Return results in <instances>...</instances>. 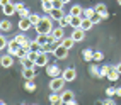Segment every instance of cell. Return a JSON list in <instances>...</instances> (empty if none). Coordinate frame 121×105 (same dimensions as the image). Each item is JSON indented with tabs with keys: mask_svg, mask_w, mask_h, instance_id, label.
Here are the masks:
<instances>
[{
	"mask_svg": "<svg viewBox=\"0 0 121 105\" xmlns=\"http://www.w3.org/2000/svg\"><path fill=\"white\" fill-rule=\"evenodd\" d=\"M63 5H65V4H63L61 0H53V7H55V9H63Z\"/></svg>",
	"mask_w": 121,
	"mask_h": 105,
	"instance_id": "60d3db41",
	"label": "cell"
},
{
	"mask_svg": "<svg viewBox=\"0 0 121 105\" xmlns=\"http://www.w3.org/2000/svg\"><path fill=\"white\" fill-rule=\"evenodd\" d=\"M99 20H102V19H101V15H99V14H95L94 17H92V22H94V24H97Z\"/></svg>",
	"mask_w": 121,
	"mask_h": 105,
	"instance_id": "7bdbcfd3",
	"label": "cell"
},
{
	"mask_svg": "<svg viewBox=\"0 0 121 105\" xmlns=\"http://www.w3.org/2000/svg\"><path fill=\"white\" fill-rule=\"evenodd\" d=\"M106 95H108V97H114V95H116V88H114V86L106 88Z\"/></svg>",
	"mask_w": 121,
	"mask_h": 105,
	"instance_id": "f35d334b",
	"label": "cell"
},
{
	"mask_svg": "<svg viewBox=\"0 0 121 105\" xmlns=\"http://www.w3.org/2000/svg\"><path fill=\"white\" fill-rule=\"evenodd\" d=\"M118 4H119V5H121V0H118Z\"/></svg>",
	"mask_w": 121,
	"mask_h": 105,
	"instance_id": "681fc988",
	"label": "cell"
},
{
	"mask_svg": "<svg viewBox=\"0 0 121 105\" xmlns=\"http://www.w3.org/2000/svg\"><path fill=\"white\" fill-rule=\"evenodd\" d=\"M36 41L39 43V46H43V44H46V43H48V36H46V34H38Z\"/></svg>",
	"mask_w": 121,
	"mask_h": 105,
	"instance_id": "e575fe53",
	"label": "cell"
},
{
	"mask_svg": "<svg viewBox=\"0 0 121 105\" xmlns=\"http://www.w3.org/2000/svg\"><path fill=\"white\" fill-rule=\"evenodd\" d=\"M119 76H121V73H119L116 68H112V70L109 71V75H108V80H109V82H118Z\"/></svg>",
	"mask_w": 121,
	"mask_h": 105,
	"instance_id": "7402d4cb",
	"label": "cell"
},
{
	"mask_svg": "<svg viewBox=\"0 0 121 105\" xmlns=\"http://www.w3.org/2000/svg\"><path fill=\"white\" fill-rule=\"evenodd\" d=\"M9 47V41L5 36H0V49H7Z\"/></svg>",
	"mask_w": 121,
	"mask_h": 105,
	"instance_id": "d590c367",
	"label": "cell"
},
{
	"mask_svg": "<svg viewBox=\"0 0 121 105\" xmlns=\"http://www.w3.org/2000/svg\"><path fill=\"white\" fill-rule=\"evenodd\" d=\"M94 9H95V12H97V14L101 15V19H108V17H109V12H108V7H106V5H104V4H97V5H95V7H94Z\"/></svg>",
	"mask_w": 121,
	"mask_h": 105,
	"instance_id": "4fadbf2b",
	"label": "cell"
},
{
	"mask_svg": "<svg viewBox=\"0 0 121 105\" xmlns=\"http://www.w3.org/2000/svg\"><path fill=\"white\" fill-rule=\"evenodd\" d=\"M15 12H17L15 4H9V5H4V7H2V14L5 15V17H10V15H14Z\"/></svg>",
	"mask_w": 121,
	"mask_h": 105,
	"instance_id": "8fae6325",
	"label": "cell"
},
{
	"mask_svg": "<svg viewBox=\"0 0 121 105\" xmlns=\"http://www.w3.org/2000/svg\"><path fill=\"white\" fill-rule=\"evenodd\" d=\"M63 80H65V82H73V80L77 78V71H75V68H67V70H63Z\"/></svg>",
	"mask_w": 121,
	"mask_h": 105,
	"instance_id": "52a82bcc",
	"label": "cell"
},
{
	"mask_svg": "<svg viewBox=\"0 0 121 105\" xmlns=\"http://www.w3.org/2000/svg\"><path fill=\"white\" fill-rule=\"evenodd\" d=\"M104 105H114V100H112V97H108L106 100H102Z\"/></svg>",
	"mask_w": 121,
	"mask_h": 105,
	"instance_id": "b9f144b4",
	"label": "cell"
},
{
	"mask_svg": "<svg viewBox=\"0 0 121 105\" xmlns=\"http://www.w3.org/2000/svg\"><path fill=\"white\" fill-rule=\"evenodd\" d=\"M27 53H29V51H27V49H24V47L21 46V47H19V51H17V54H15V58L22 59V58H26V56H27Z\"/></svg>",
	"mask_w": 121,
	"mask_h": 105,
	"instance_id": "836d02e7",
	"label": "cell"
},
{
	"mask_svg": "<svg viewBox=\"0 0 121 105\" xmlns=\"http://www.w3.org/2000/svg\"><path fill=\"white\" fill-rule=\"evenodd\" d=\"M50 103H61V95H58V92H53L50 95Z\"/></svg>",
	"mask_w": 121,
	"mask_h": 105,
	"instance_id": "f1b7e54d",
	"label": "cell"
},
{
	"mask_svg": "<svg viewBox=\"0 0 121 105\" xmlns=\"http://www.w3.org/2000/svg\"><path fill=\"white\" fill-rule=\"evenodd\" d=\"M41 9H43V12H46V14H50L55 7H53V2L51 0H41Z\"/></svg>",
	"mask_w": 121,
	"mask_h": 105,
	"instance_id": "ac0fdd59",
	"label": "cell"
},
{
	"mask_svg": "<svg viewBox=\"0 0 121 105\" xmlns=\"http://www.w3.org/2000/svg\"><path fill=\"white\" fill-rule=\"evenodd\" d=\"M94 53H95V51H92L91 47L84 49V53H82V56H84V61H94Z\"/></svg>",
	"mask_w": 121,
	"mask_h": 105,
	"instance_id": "603a6c76",
	"label": "cell"
},
{
	"mask_svg": "<svg viewBox=\"0 0 121 105\" xmlns=\"http://www.w3.org/2000/svg\"><path fill=\"white\" fill-rule=\"evenodd\" d=\"M19 47H21V44L15 41V37H14L12 41H9V47H7V53L12 54V56H15V54H17V51H19Z\"/></svg>",
	"mask_w": 121,
	"mask_h": 105,
	"instance_id": "7c38bea8",
	"label": "cell"
},
{
	"mask_svg": "<svg viewBox=\"0 0 121 105\" xmlns=\"http://www.w3.org/2000/svg\"><path fill=\"white\" fill-rule=\"evenodd\" d=\"M15 41H17L21 46H24V44H26V43L29 41V39H27L26 36H24V34H17V36H15Z\"/></svg>",
	"mask_w": 121,
	"mask_h": 105,
	"instance_id": "d6a6232c",
	"label": "cell"
},
{
	"mask_svg": "<svg viewBox=\"0 0 121 105\" xmlns=\"http://www.w3.org/2000/svg\"><path fill=\"white\" fill-rule=\"evenodd\" d=\"M116 95H118V97H121V86H118V88H116Z\"/></svg>",
	"mask_w": 121,
	"mask_h": 105,
	"instance_id": "bcb514c9",
	"label": "cell"
},
{
	"mask_svg": "<svg viewBox=\"0 0 121 105\" xmlns=\"http://www.w3.org/2000/svg\"><path fill=\"white\" fill-rule=\"evenodd\" d=\"M70 19H72V14H67V15H63V17L60 19V20H56V24H58L60 27H68L70 26Z\"/></svg>",
	"mask_w": 121,
	"mask_h": 105,
	"instance_id": "e0dca14e",
	"label": "cell"
},
{
	"mask_svg": "<svg viewBox=\"0 0 121 105\" xmlns=\"http://www.w3.org/2000/svg\"><path fill=\"white\" fill-rule=\"evenodd\" d=\"M17 27H19V31L26 32V31H29L31 27H33V22L29 20V17H21V20H19V24H17Z\"/></svg>",
	"mask_w": 121,
	"mask_h": 105,
	"instance_id": "9c48e42d",
	"label": "cell"
},
{
	"mask_svg": "<svg viewBox=\"0 0 121 105\" xmlns=\"http://www.w3.org/2000/svg\"><path fill=\"white\" fill-rule=\"evenodd\" d=\"M10 29H12V22L9 19H4L2 22H0V31L2 32H9Z\"/></svg>",
	"mask_w": 121,
	"mask_h": 105,
	"instance_id": "44dd1931",
	"label": "cell"
},
{
	"mask_svg": "<svg viewBox=\"0 0 121 105\" xmlns=\"http://www.w3.org/2000/svg\"><path fill=\"white\" fill-rule=\"evenodd\" d=\"M17 14H19V17H29V15H31V14H29V10L26 9V7H24L22 10H19Z\"/></svg>",
	"mask_w": 121,
	"mask_h": 105,
	"instance_id": "ab89813d",
	"label": "cell"
},
{
	"mask_svg": "<svg viewBox=\"0 0 121 105\" xmlns=\"http://www.w3.org/2000/svg\"><path fill=\"white\" fill-rule=\"evenodd\" d=\"M84 17V15H82ZM92 26H94V22H92V19H87V17H84V20H82V29L85 31V32H89L92 29Z\"/></svg>",
	"mask_w": 121,
	"mask_h": 105,
	"instance_id": "cb8c5ba5",
	"label": "cell"
},
{
	"mask_svg": "<svg viewBox=\"0 0 121 105\" xmlns=\"http://www.w3.org/2000/svg\"><path fill=\"white\" fill-rule=\"evenodd\" d=\"M50 15H51V19H53V20H60L65 14H63V9H53V10L50 12Z\"/></svg>",
	"mask_w": 121,
	"mask_h": 105,
	"instance_id": "ffe728a7",
	"label": "cell"
},
{
	"mask_svg": "<svg viewBox=\"0 0 121 105\" xmlns=\"http://www.w3.org/2000/svg\"><path fill=\"white\" fill-rule=\"evenodd\" d=\"M89 73H91L92 76H97V78H99L101 68H97V64H91V68H89Z\"/></svg>",
	"mask_w": 121,
	"mask_h": 105,
	"instance_id": "4dcf8cb0",
	"label": "cell"
},
{
	"mask_svg": "<svg viewBox=\"0 0 121 105\" xmlns=\"http://www.w3.org/2000/svg\"><path fill=\"white\" fill-rule=\"evenodd\" d=\"M22 78H24V80H34V78H36L34 68H24V70H22Z\"/></svg>",
	"mask_w": 121,
	"mask_h": 105,
	"instance_id": "2e32d148",
	"label": "cell"
},
{
	"mask_svg": "<svg viewBox=\"0 0 121 105\" xmlns=\"http://www.w3.org/2000/svg\"><path fill=\"white\" fill-rule=\"evenodd\" d=\"M61 2L65 4V5H67V4H70V0H61Z\"/></svg>",
	"mask_w": 121,
	"mask_h": 105,
	"instance_id": "c3c4849f",
	"label": "cell"
},
{
	"mask_svg": "<svg viewBox=\"0 0 121 105\" xmlns=\"http://www.w3.org/2000/svg\"><path fill=\"white\" fill-rule=\"evenodd\" d=\"M70 14L72 15H82L84 14V7L82 5H72L70 7Z\"/></svg>",
	"mask_w": 121,
	"mask_h": 105,
	"instance_id": "d4e9b609",
	"label": "cell"
},
{
	"mask_svg": "<svg viewBox=\"0 0 121 105\" xmlns=\"http://www.w3.org/2000/svg\"><path fill=\"white\" fill-rule=\"evenodd\" d=\"M46 75L50 78H56V76H61L63 71L56 66V64H48V66H46Z\"/></svg>",
	"mask_w": 121,
	"mask_h": 105,
	"instance_id": "3957f363",
	"label": "cell"
},
{
	"mask_svg": "<svg viewBox=\"0 0 121 105\" xmlns=\"http://www.w3.org/2000/svg\"><path fill=\"white\" fill-rule=\"evenodd\" d=\"M112 68L109 66V64H104V66H101V73H99V78H108V75H109V71H111Z\"/></svg>",
	"mask_w": 121,
	"mask_h": 105,
	"instance_id": "83f0119b",
	"label": "cell"
},
{
	"mask_svg": "<svg viewBox=\"0 0 121 105\" xmlns=\"http://www.w3.org/2000/svg\"><path fill=\"white\" fill-rule=\"evenodd\" d=\"M70 36H72V39H73L75 43H80V41H84V39H85V31L82 27H77V29L72 31Z\"/></svg>",
	"mask_w": 121,
	"mask_h": 105,
	"instance_id": "277c9868",
	"label": "cell"
},
{
	"mask_svg": "<svg viewBox=\"0 0 121 105\" xmlns=\"http://www.w3.org/2000/svg\"><path fill=\"white\" fill-rule=\"evenodd\" d=\"M95 14H97V12H95L94 7H87V9H84V14H82V15H84V17H87V19H92Z\"/></svg>",
	"mask_w": 121,
	"mask_h": 105,
	"instance_id": "4316f807",
	"label": "cell"
},
{
	"mask_svg": "<svg viewBox=\"0 0 121 105\" xmlns=\"http://www.w3.org/2000/svg\"><path fill=\"white\" fill-rule=\"evenodd\" d=\"M63 85H65L63 76L51 78V82H50V90H51V92H61V90H63Z\"/></svg>",
	"mask_w": 121,
	"mask_h": 105,
	"instance_id": "7a4b0ae2",
	"label": "cell"
},
{
	"mask_svg": "<svg viewBox=\"0 0 121 105\" xmlns=\"http://www.w3.org/2000/svg\"><path fill=\"white\" fill-rule=\"evenodd\" d=\"M102 59H104V54H102L101 51H95V53H94V61L99 63V61H102Z\"/></svg>",
	"mask_w": 121,
	"mask_h": 105,
	"instance_id": "74e56055",
	"label": "cell"
},
{
	"mask_svg": "<svg viewBox=\"0 0 121 105\" xmlns=\"http://www.w3.org/2000/svg\"><path fill=\"white\" fill-rule=\"evenodd\" d=\"M38 56H39V49H38V51H33V49H31V51L27 53V58L33 59L34 63H36V59H38Z\"/></svg>",
	"mask_w": 121,
	"mask_h": 105,
	"instance_id": "8d00e7d4",
	"label": "cell"
},
{
	"mask_svg": "<svg viewBox=\"0 0 121 105\" xmlns=\"http://www.w3.org/2000/svg\"><path fill=\"white\" fill-rule=\"evenodd\" d=\"M9 4H12L10 0H0V5H2V7H4V5H9Z\"/></svg>",
	"mask_w": 121,
	"mask_h": 105,
	"instance_id": "ee69618b",
	"label": "cell"
},
{
	"mask_svg": "<svg viewBox=\"0 0 121 105\" xmlns=\"http://www.w3.org/2000/svg\"><path fill=\"white\" fill-rule=\"evenodd\" d=\"M29 20L33 22V26H38L39 20H41V15H38V14H31V15H29Z\"/></svg>",
	"mask_w": 121,
	"mask_h": 105,
	"instance_id": "1f68e13d",
	"label": "cell"
},
{
	"mask_svg": "<svg viewBox=\"0 0 121 105\" xmlns=\"http://www.w3.org/2000/svg\"><path fill=\"white\" fill-rule=\"evenodd\" d=\"M14 58L15 56H12V54H4L2 58H0V64H2V68H12V64H14Z\"/></svg>",
	"mask_w": 121,
	"mask_h": 105,
	"instance_id": "ba28073f",
	"label": "cell"
},
{
	"mask_svg": "<svg viewBox=\"0 0 121 105\" xmlns=\"http://www.w3.org/2000/svg\"><path fill=\"white\" fill-rule=\"evenodd\" d=\"M73 44H75V41L72 39V36H70V37H65V39L61 41V46H65L67 49H72V47H73Z\"/></svg>",
	"mask_w": 121,
	"mask_h": 105,
	"instance_id": "f546056e",
	"label": "cell"
},
{
	"mask_svg": "<svg viewBox=\"0 0 121 105\" xmlns=\"http://www.w3.org/2000/svg\"><path fill=\"white\" fill-rule=\"evenodd\" d=\"M21 63H22V66H24V68H36V63H34L33 59H29L27 56H26V58H22Z\"/></svg>",
	"mask_w": 121,
	"mask_h": 105,
	"instance_id": "484cf974",
	"label": "cell"
},
{
	"mask_svg": "<svg viewBox=\"0 0 121 105\" xmlns=\"http://www.w3.org/2000/svg\"><path fill=\"white\" fill-rule=\"evenodd\" d=\"M82 20H84L82 15H72V19H70V27H72V29L82 27Z\"/></svg>",
	"mask_w": 121,
	"mask_h": 105,
	"instance_id": "5bb4252c",
	"label": "cell"
},
{
	"mask_svg": "<svg viewBox=\"0 0 121 105\" xmlns=\"http://www.w3.org/2000/svg\"><path fill=\"white\" fill-rule=\"evenodd\" d=\"M61 103H65V105H75L77 102L73 100V92H70V90L63 92L61 93Z\"/></svg>",
	"mask_w": 121,
	"mask_h": 105,
	"instance_id": "5b68a950",
	"label": "cell"
},
{
	"mask_svg": "<svg viewBox=\"0 0 121 105\" xmlns=\"http://www.w3.org/2000/svg\"><path fill=\"white\" fill-rule=\"evenodd\" d=\"M114 68H116V70L119 71V73H121V63H118V64H116V66H114Z\"/></svg>",
	"mask_w": 121,
	"mask_h": 105,
	"instance_id": "7dc6e473",
	"label": "cell"
},
{
	"mask_svg": "<svg viewBox=\"0 0 121 105\" xmlns=\"http://www.w3.org/2000/svg\"><path fill=\"white\" fill-rule=\"evenodd\" d=\"M53 56H55L56 59H67V56H68V49H67L65 46H61V44H60V46L55 49Z\"/></svg>",
	"mask_w": 121,
	"mask_h": 105,
	"instance_id": "8992f818",
	"label": "cell"
},
{
	"mask_svg": "<svg viewBox=\"0 0 121 105\" xmlns=\"http://www.w3.org/2000/svg\"><path fill=\"white\" fill-rule=\"evenodd\" d=\"M36 27V32L38 34H48V32H51L53 31V19H51V15H43L41 20H39L38 26Z\"/></svg>",
	"mask_w": 121,
	"mask_h": 105,
	"instance_id": "6da1fadb",
	"label": "cell"
},
{
	"mask_svg": "<svg viewBox=\"0 0 121 105\" xmlns=\"http://www.w3.org/2000/svg\"><path fill=\"white\" fill-rule=\"evenodd\" d=\"M53 34H55V41L58 43V44H61V41L65 39V32H63V27H56V29H53Z\"/></svg>",
	"mask_w": 121,
	"mask_h": 105,
	"instance_id": "9a60e30c",
	"label": "cell"
},
{
	"mask_svg": "<svg viewBox=\"0 0 121 105\" xmlns=\"http://www.w3.org/2000/svg\"><path fill=\"white\" fill-rule=\"evenodd\" d=\"M15 7H17V12H19V10L24 9V4H15Z\"/></svg>",
	"mask_w": 121,
	"mask_h": 105,
	"instance_id": "f6af8a7d",
	"label": "cell"
},
{
	"mask_svg": "<svg viewBox=\"0 0 121 105\" xmlns=\"http://www.w3.org/2000/svg\"><path fill=\"white\" fill-rule=\"evenodd\" d=\"M24 90L29 92V93H34V92H36V83H34V80H26V83H24Z\"/></svg>",
	"mask_w": 121,
	"mask_h": 105,
	"instance_id": "d6986e66",
	"label": "cell"
},
{
	"mask_svg": "<svg viewBox=\"0 0 121 105\" xmlns=\"http://www.w3.org/2000/svg\"><path fill=\"white\" fill-rule=\"evenodd\" d=\"M48 64H50V63H48V53L39 51V56H38V59H36V66L38 68H43V66L46 68Z\"/></svg>",
	"mask_w": 121,
	"mask_h": 105,
	"instance_id": "30bf717a",
	"label": "cell"
}]
</instances>
